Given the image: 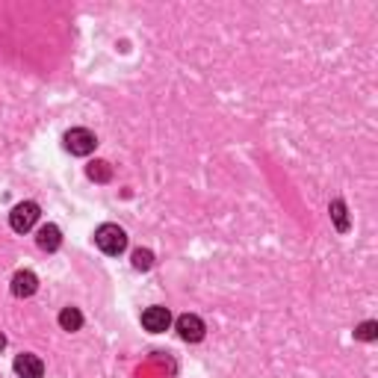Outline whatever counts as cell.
Segmentation results:
<instances>
[{
    "instance_id": "6da1fadb",
    "label": "cell",
    "mask_w": 378,
    "mask_h": 378,
    "mask_svg": "<svg viewBox=\"0 0 378 378\" xmlns=\"http://www.w3.org/2000/svg\"><path fill=\"white\" fill-rule=\"evenodd\" d=\"M95 246L104 254H109V258H116V254H121L127 249V233L118 225H101L95 231Z\"/></svg>"
},
{
    "instance_id": "7a4b0ae2",
    "label": "cell",
    "mask_w": 378,
    "mask_h": 378,
    "mask_svg": "<svg viewBox=\"0 0 378 378\" xmlns=\"http://www.w3.org/2000/svg\"><path fill=\"white\" fill-rule=\"evenodd\" d=\"M95 145H98L95 133L86 130V127H74V130L65 133V148H69L74 157H89V154L95 151Z\"/></svg>"
},
{
    "instance_id": "3957f363",
    "label": "cell",
    "mask_w": 378,
    "mask_h": 378,
    "mask_svg": "<svg viewBox=\"0 0 378 378\" xmlns=\"http://www.w3.org/2000/svg\"><path fill=\"white\" fill-rule=\"evenodd\" d=\"M36 222H39V204L36 201H21L12 207V213H9V225H12V231H18V233L33 231Z\"/></svg>"
},
{
    "instance_id": "277c9868",
    "label": "cell",
    "mask_w": 378,
    "mask_h": 378,
    "mask_svg": "<svg viewBox=\"0 0 378 378\" xmlns=\"http://www.w3.org/2000/svg\"><path fill=\"white\" fill-rule=\"evenodd\" d=\"M204 322L201 316H195V314H183V316H177V334H181V340L186 343H198V340H204Z\"/></svg>"
},
{
    "instance_id": "5b68a950",
    "label": "cell",
    "mask_w": 378,
    "mask_h": 378,
    "mask_svg": "<svg viewBox=\"0 0 378 378\" xmlns=\"http://www.w3.org/2000/svg\"><path fill=\"white\" fill-rule=\"evenodd\" d=\"M169 325H172L169 307H148L145 314H142V328L151 331V334H163Z\"/></svg>"
},
{
    "instance_id": "8992f818",
    "label": "cell",
    "mask_w": 378,
    "mask_h": 378,
    "mask_svg": "<svg viewBox=\"0 0 378 378\" xmlns=\"http://www.w3.org/2000/svg\"><path fill=\"white\" fill-rule=\"evenodd\" d=\"M12 366H15V372H18L21 378H42V375H44V363H42V358H39V354H30V352L18 354Z\"/></svg>"
},
{
    "instance_id": "52a82bcc",
    "label": "cell",
    "mask_w": 378,
    "mask_h": 378,
    "mask_svg": "<svg viewBox=\"0 0 378 378\" xmlns=\"http://www.w3.org/2000/svg\"><path fill=\"white\" fill-rule=\"evenodd\" d=\"M36 290H39V278L33 275L30 269L15 272V278H12V296L15 298H30Z\"/></svg>"
},
{
    "instance_id": "ba28073f",
    "label": "cell",
    "mask_w": 378,
    "mask_h": 378,
    "mask_svg": "<svg viewBox=\"0 0 378 378\" xmlns=\"http://www.w3.org/2000/svg\"><path fill=\"white\" fill-rule=\"evenodd\" d=\"M36 242L42 251H57L62 246V231L57 225H42L36 233Z\"/></svg>"
},
{
    "instance_id": "9c48e42d",
    "label": "cell",
    "mask_w": 378,
    "mask_h": 378,
    "mask_svg": "<svg viewBox=\"0 0 378 378\" xmlns=\"http://www.w3.org/2000/svg\"><path fill=\"white\" fill-rule=\"evenodd\" d=\"M89 181H95V183H109L113 181V165H109L107 160H95V163H89Z\"/></svg>"
},
{
    "instance_id": "30bf717a",
    "label": "cell",
    "mask_w": 378,
    "mask_h": 378,
    "mask_svg": "<svg viewBox=\"0 0 378 378\" xmlns=\"http://www.w3.org/2000/svg\"><path fill=\"white\" fill-rule=\"evenodd\" d=\"M60 325H62V331H80L83 328V314L77 307H62L60 310Z\"/></svg>"
},
{
    "instance_id": "8fae6325",
    "label": "cell",
    "mask_w": 378,
    "mask_h": 378,
    "mask_svg": "<svg viewBox=\"0 0 378 378\" xmlns=\"http://www.w3.org/2000/svg\"><path fill=\"white\" fill-rule=\"evenodd\" d=\"M328 213H331V219H334V225H337L340 233H346V231H349V213H346V204H343L340 198H334V201H331Z\"/></svg>"
},
{
    "instance_id": "7c38bea8",
    "label": "cell",
    "mask_w": 378,
    "mask_h": 378,
    "mask_svg": "<svg viewBox=\"0 0 378 378\" xmlns=\"http://www.w3.org/2000/svg\"><path fill=\"white\" fill-rule=\"evenodd\" d=\"M354 337L363 340V343H372V340L378 337V322H375V319H366V322H361V325L354 328Z\"/></svg>"
},
{
    "instance_id": "4fadbf2b",
    "label": "cell",
    "mask_w": 378,
    "mask_h": 378,
    "mask_svg": "<svg viewBox=\"0 0 378 378\" xmlns=\"http://www.w3.org/2000/svg\"><path fill=\"white\" fill-rule=\"evenodd\" d=\"M151 266H154V254L148 249H136V251H133V269L148 272Z\"/></svg>"
},
{
    "instance_id": "5bb4252c",
    "label": "cell",
    "mask_w": 378,
    "mask_h": 378,
    "mask_svg": "<svg viewBox=\"0 0 378 378\" xmlns=\"http://www.w3.org/2000/svg\"><path fill=\"white\" fill-rule=\"evenodd\" d=\"M3 346H6V337H3V334H0V349H3Z\"/></svg>"
}]
</instances>
